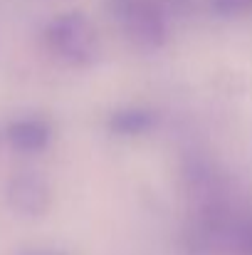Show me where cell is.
Listing matches in <instances>:
<instances>
[{"mask_svg": "<svg viewBox=\"0 0 252 255\" xmlns=\"http://www.w3.org/2000/svg\"><path fill=\"white\" fill-rule=\"evenodd\" d=\"M238 248L243 255H252V216L245 218L238 228Z\"/></svg>", "mask_w": 252, "mask_h": 255, "instance_id": "obj_7", "label": "cell"}, {"mask_svg": "<svg viewBox=\"0 0 252 255\" xmlns=\"http://www.w3.org/2000/svg\"><path fill=\"white\" fill-rule=\"evenodd\" d=\"M0 139L17 154H40L52 141V124L40 114H22L2 127Z\"/></svg>", "mask_w": 252, "mask_h": 255, "instance_id": "obj_4", "label": "cell"}, {"mask_svg": "<svg viewBox=\"0 0 252 255\" xmlns=\"http://www.w3.org/2000/svg\"><path fill=\"white\" fill-rule=\"evenodd\" d=\"M45 42L67 65L86 67L99 57V37L84 12H62L45 27Z\"/></svg>", "mask_w": 252, "mask_h": 255, "instance_id": "obj_1", "label": "cell"}, {"mask_svg": "<svg viewBox=\"0 0 252 255\" xmlns=\"http://www.w3.org/2000/svg\"><path fill=\"white\" fill-rule=\"evenodd\" d=\"M106 7L134 45L154 50L166 42V17L154 0H106Z\"/></svg>", "mask_w": 252, "mask_h": 255, "instance_id": "obj_2", "label": "cell"}, {"mask_svg": "<svg viewBox=\"0 0 252 255\" xmlns=\"http://www.w3.org/2000/svg\"><path fill=\"white\" fill-rule=\"evenodd\" d=\"M20 255H65V253L55 251V248H30V251H22Z\"/></svg>", "mask_w": 252, "mask_h": 255, "instance_id": "obj_8", "label": "cell"}, {"mask_svg": "<svg viewBox=\"0 0 252 255\" xmlns=\"http://www.w3.org/2000/svg\"><path fill=\"white\" fill-rule=\"evenodd\" d=\"M210 7L220 17H245L252 12V0H210Z\"/></svg>", "mask_w": 252, "mask_h": 255, "instance_id": "obj_6", "label": "cell"}, {"mask_svg": "<svg viewBox=\"0 0 252 255\" xmlns=\"http://www.w3.org/2000/svg\"><path fill=\"white\" fill-rule=\"evenodd\" d=\"M7 206L27 218L45 216L52 206V188L40 171H17L5 186Z\"/></svg>", "mask_w": 252, "mask_h": 255, "instance_id": "obj_3", "label": "cell"}, {"mask_svg": "<svg viewBox=\"0 0 252 255\" xmlns=\"http://www.w3.org/2000/svg\"><path fill=\"white\" fill-rule=\"evenodd\" d=\"M156 124V114L151 109H141V107H126L111 114L109 127L114 134L119 136H139L146 134L151 127Z\"/></svg>", "mask_w": 252, "mask_h": 255, "instance_id": "obj_5", "label": "cell"}]
</instances>
